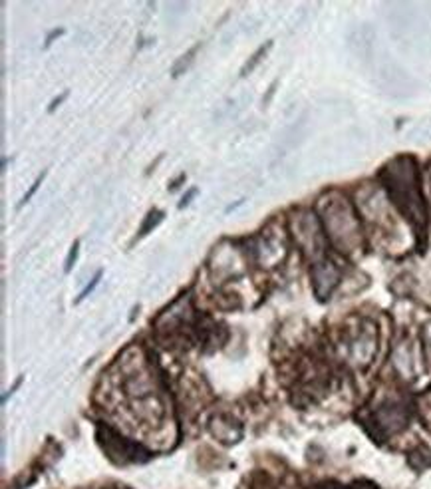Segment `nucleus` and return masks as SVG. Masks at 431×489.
<instances>
[{"instance_id": "1", "label": "nucleus", "mask_w": 431, "mask_h": 489, "mask_svg": "<svg viewBox=\"0 0 431 489\" xmlns=\"http://www.w3.org/2000/svg\"><path fill=\"white\" fill-rule=\"evenodd\" d=\"M382 181L386 189L390 191V197L394 199L396 207L410 219V223L416 227L418 233L426 229V205L420 191L418 181V169L412 158H398L392 163H388L382 169Z\"/></svg>"}, {"instance_id": "2", "label": "nucleus", "mask_w": 431, "mask_h": 489, "mask_svg": "<svg viewBox=\"0 0 431 489\" xmlns=\"http://www.w3.org/2000/svg\"><path fill=\"white\" fill-rule=\"evenodd\" d=\"M271 46H273V42H267L265 46H261V48H259V50L253 54V56H251V60H249V62L245 64V68L241 70V78H245L249 72H253V70H255V66L261 62V58H263V56L269 52V48H271Z\"/></svg>"}, {"instance_id": "3", "label": "nucleus", "mask_w": 431, "mask_h": 489, "mask_svg": "<svg viewBox=\"0 0 431 489\" xmlns=\"http://www.w3.org/2000/svg\"><path fill=\"white\" fill-rule=\"evenodd\" d=\"M199 48H201V44H197V46H193V48H191V50H189V52H187V54H185L183 58H179V62H177V66L173 68V78H177V76H179V74H181V72H183V70H185V68L189 66V62H191V58H193V56L197 54V50H199Z\"/></svg>"}, {"instance_id": "4", "label": "nucleus", "mask_w": 431, "mask_h": 489, "mask_svg": "<svg viewBox=\"0 0 431 489\" xmlns=\"http://www.w3.org/2000/svg\"><path fill=\"white\" fill-rule=\"evenodd\" d=\"M161 217H163V213L161 211H151L149 215H147V219H145V223H144V227H142V231L138 233V237H144V235H147L159 221H161Z\"/></svg>"}, {"instance_id": "5", "label": "nucleus", "mask_w": 431, "mask_h": 489, "mask_svg": "<svg viewBox=\"0 0 431 489\" xmlns=\"http://www.w3.org/2000/svg\"><path fill=\"white\" fill-rule=\"evenodd\" d=\"M42 179H44V173H42V175H38V177H36V181H34L32 185H30V189H28V193H24V197H22V199H20V203H18V209H20V207H24V205H26V203H28V201L32 199V195H34V193L38 191V187H40V183H42Z\"/></svg>"}, {"instance_id": "6", "label": "nucleus", "mask_w": 431, "mask_h": 489, "mask_svg": "<svg viewBox=\"0 0 431 489\" xmlns=\"http://www.w3.org/2000/svg\"><path fill=\"white\" fill-rule=\"evenodd\" d=\"M78 247H80V243L76 241V243L72 245V251H70L68 261H66V273H70V271H72V265H74V261H76V257H78Z\"/></svg>"}, {"instance_id": "7", "label": "nucleus", "mask_w": 431, "mask_h": 489, "mask_svg": "<svg viewBox=\"0 0 431 489\" xmlns=\"http://www.w3.org/2000/svg\"><path fill=\"white\" fill-rule=\"evenodd\" d=\"M100 279H102V273H98V275H96V277H94V281H92V283H90V285H88V287H86V289H84V291H82V293H80V297H78V301H82V299H84V297H86V295H88V293H90V291H94V289H96V285H98V281H100Z\"/></svg>"}, {"instance_id": "8", "label": "nucleus", "mask_w": 431, "mask_h": 489, "mask_svg": "<svg viewBox=\"0 0 431 489\" xmlns=\"http://www.w3.org/2000/svg\"><path fill=\"white\" fill-rule=\"evenodd\" d=\"M195 195H197V189H191V191H189V193H187V195H185V197L181 199V203H179V209L187 207V205H189V201H191V199H193Z\"/></svg>"}, {"instance_id": "9", "label": "nucleus", "mask_w": 431, "mask_h": 489, "mask_svg": "<svg viewBox=\"0 0 431 489\" xmlns=\"http://www.w3.org/2000/svg\"><path fill=\"white\" fill-rule=\"evenodd\" d=\"M66 98H68V92H64V94H62L60 98H56V100H54V102L50 104V108H48V112H54V110H56V108H58V106H60V104H62V102H64Z\"/></svg>"}, {"instance_id": "10", "label": "nucleus", "mask_w": 431, "mask_h": 489, "mask_svg": "<svg viewBox=\"0 0 431 489\" xmlns=\"http://www.w3.org/2000/svg\"><path fill=\"white\" fill-rule=\"evenodd\" d=\"M60 34H64V30H62V28H58V30H54V32H52V34H50V36L46 38V46H50V44H52V40H54V38H58Z\"/></svg>"}]
</instances>
